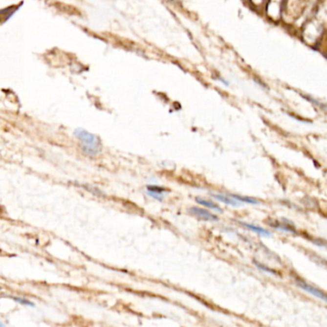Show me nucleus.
<instances>
[{
  "label": "nucleus",
  "mask_w": 327,
  "mask_h": 327,
  "mask_svg": "<svg viewBox=\"0 0 327 327\" xmlns=\"http://www.w3.org/2000/svg\"><path fill=\"white\" fill-rule=\"evenodd\" d=\"M76 137L80 140L83 152L89 155L95 156L101 151V140L96 135L84 129H77L74 131Z\"/></svg>",
  "instance_id": "obj_1"
},
{
  "label": "nucleus",
  "mask_w": 327,
  "mask_h": 327,
  "mask_svg": "<svg viewBox=\"0 0 327 327\" xmlns=\"http://www.w3.org/2000/svg\"><path fill=\"white\" fill-rule=\"evenodd\" d=\"M296 283H297V286L300 287L303 291H305L308 294L316 297L319 300H322L324 302H327V293H325L324 291H322L321 289L316 288L313 285H310V284L306 283L303 280H297Z\"/></svg>",
  "instance_id": "obj_2"
},
{
  "label": "nucleus",
  "mask_w": 327,
  "mask_h": 327,
  "mask_svg": "<svg viewBox=\"0 0 327 327\" xmlns=\"http://www.w3.org/2000/svg\"><path fill=\"white\" fill-rule=\"evenodd\" d=\"M188 211H189L190 214L196 216L197 218L203 220V221H218L219 220L218 217L215 214H213V213H211V212H209L205 209L197 207V206L190 207L188 209Z\"/></svg>",
  "instance_id": "obj_3"
},
{
  "label": "nucleus",
  "mask_w": 327,
  "mask_h": 327,
  "mask_svg": "<svg viewBox=\"0 0 327 327\" xmlns=\"http://www.w3.org/2000/svg\"><path fill=\"white\" fill-rule=\"evenodd\" d=\"M241 225H243L244 227H247L248 229L252 230L253 232L259 234V235H262V236H270L271 233L269 230L263 228V227H259V226H254L252 224H249V223H245V222H239Z\"/></svg>",
  "instance_id": "obj_4"
},
{
  "label": "nucleus",
  "mask_w": 327,
  "mask_h": 327,
  "mask_svg": "<svg viewBox=\"0 0 327 327\" xmlns=\"http://www.w3.org/2000/svg\"><path fill=\"white\" fill-rule=\"evenodd\" d=\"M213 197H214V199H216L219 201H222V202L228 204V205H231V206H239L240 205V201L235 200L231 196L229 197V196L221 195V194H214Z\"/></svg>",
  "instance_id": "obj_5"
},
{
  "label": "nucleus",
  "mask_w": 327,
  "mask_h": 327,
  "mask_svg": "<svg viewBox=\"0 0 327 327\" xmlns=\"http://www.w3.org/2000/svg\"><path fill=\"white\" fill-rule=\"evenodd\" d=\"M195 201H196L197 203H199V204L203 205L204 207L210 208V209H212V210H215V211L223 212V209H222V208H221V207H220L218 204H216V203H214V202H212V201H207V200H205V199H202V198H200V197H197V198L195 199Z\"/></svg>",
  "instance_id": "obj_6"
},
{
  "label": "nucleus",
  "mask_w": 327,
  "mask_h": 327,
  "mask_svg": "<svg viewBox=\"0 0 327 327\" xmlns=\"http://www.w3.org/2000/svg\"><path fill=\"white\" fill-rule=\"evenodd\" d=\"M253 263L255 264V266H256L258 269H260V270L263 271V272H266V273H268V274H270V275L279 276V274L277 273L276 270H273V269H271V268H269V267H267V266H265V265H262V264H260V263L257 262V261H253Z\"/></svg>",
  "instance_id": "obj_7"
},
{
  "label": "nucleus",
  "mask_w": 327,
  "mask_h": 327,
  "mask_svg": "<svg viewBox=\"0 0 327 327\" xmlns=\"http://www.w3.org/2000/svg\"><path fill=\"white\" fill-rule=\"evenodd\" d=\"M231 197H233L235 200L242 201V202H247V203H251V204L259 203V201L253 199V198H251V197H245V196H239V195H231Z\"/></svg>",
  "instance_id": "obj_8"
},
{
  "label": "nucleus",
  "mask_w": 327,
  "mask_h": 327,
  "mask_svg": "<svg viewBox=\"0 0 327 327\" xmlns=\"http://www.w3.org/2000/svg\"><path fill=\"white\" fill-rule=\"evenodd\" d=\"M274 227H276L277 229H280V230H284L286 232H289V233H297L296 229L287 224H280V223H277L274 225Z\"/></svg>",
  "instance_id": "obj_9"
},
{
  "label": "nucleus",
  "mask_w": 327,
  "mask_h": 327,
  "mask_svg": "<svg viewBox=\"0 0 327 327\" xmlns=\"http://www.w3.org/2000/svg\"><path fill=\"white\" fill-rule=\"evenodd\" d=\"M147 192H152L154 194H163L164 192H167V189L160 187V186H156V185H148Z\"/></svg>",
  "instance_id": "obj_10"
},
{
  "label": "nucleus",
  "mask_w": 327,
  "mask_h": 327,
  "mask_svg": "<svg viewBox=\"0 0 327 327\" xmlns=\"http://www.w3.org/2000/svg\"><path fill=\"white\" fill-rule=\"evenodd\" d=\"M12 298L14 301L22 305H25V306H35L34 302H30L29 300L24 299V298H21V297H10Z\"/></svg>",
  "instance_id": "obj_11"
},
{
  "label": "nucleus",
  "mask_w": 327,
  "mask_h": 327,
  "mask_svg": "<svg viewBox=\"0 0 327 327\" xmlns=\"http://www.w3.org/2000/svg\"><path fill=\"white\" fill-rule=\"evenodd\" d=\"M148 195L151 196L153 199H154L156 201H163V194H154V193H152V192H148Z\"/></svg>",
  "instance_id": "obj_12"
}]
</instances>
